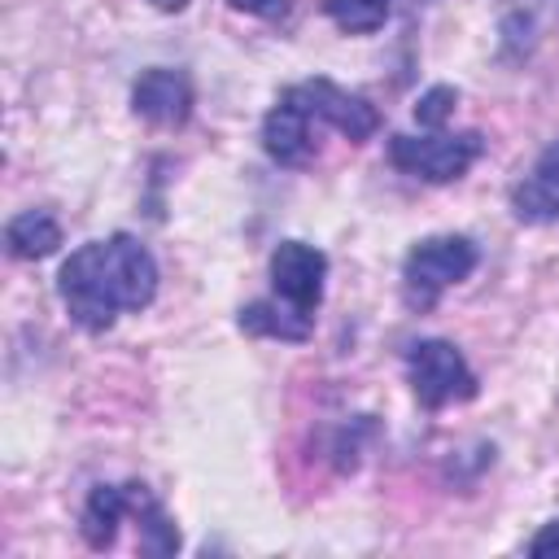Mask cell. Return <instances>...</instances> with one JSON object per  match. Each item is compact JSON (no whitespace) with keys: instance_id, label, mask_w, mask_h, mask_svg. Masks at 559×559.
<instances>
[{"instance_id":"6da1fadb","label":"cell","mask_w":559,"mask_h":559,"mask_svg":"<svg viewBox=\"0 0 559 559\" xmlns=\"http://www.w3.org/2000/svg\"><path fill=\"white\" fill-rule=\"evenodd\" d=\"M57 293L79 328H87V332L114 328L122 306H118L109 271H105V240H87L66 258V266L57 275Z\"/></svg>"},{"instance_id":"7a4b0ae2","label":"cell","mask_w":559,"mask_h":559,"mask_svg":"<svg viewBox=\"0 0 559 559\" xmlns=\"http://www.w3.org/2000/svg\"><path fill=\"white\" fill-rule=\"evenodd\" d=\"M476 266V245L467 236H432L419 240L406 262H402V280H406V301L411 306H432L441 288L467 280Z\"/></svg>"},{"instance_id":"3957f363","label":"cell","mask_w":559,"mask_h":559,"mask_svg":"<svg viewBox=\"0 0 559 559\" xmlns=\"http://www.w3.org/2000/svg\"><path fill=\"white\" fill-rule=\"evenodd\" d=\"M406 371H411L415 397L428 411H441L450 402L476 397V376H472L467 358L450 341H415L406 349Z\"/></svg>"},{"instance_id":"277c9868","label":"cell","mask_w":559,"mask_h":559,"mask_svg":"<svg viewBox=\"0 0 559 559\" xmlns=\"http://www.w3.org/2000/svg\"><path fill=\"white\" fill-rule=\"evenodd\" d=\"M480 157V131H463V135H393L389 140V162L415 179L428 183H450L459 179L472 162Z\"/></svg>"},{"instance_id":"5b68a950","label":"cell","mask_w":559,"mask_h":559,"mask_svg":"<svg viewBox=\"0 0 559 559\" xmlns=\"http://www.w3.org/2000/svg\"><path fill=\"white\" fill-rule=\"evenodd\" d=\"M284 100H293L301 114H310V118L336 127L345 140H367V135H376V127H380L376 105H371L367 96H358V92L336 87L332 79H306V83L288 87Z\"/></svg>"},{"instance_id":"8992f818","label":"cell","mask_w":559,"mask_h":559,"mask_svg":"<svg viewBox=\"0 0 559 559\" xmlns=\"http://www.w3.org/2000/svg\"><path fill=\"white\" fill-rule=\"evenodd\" d=\"M323 280H328V258L323 249L306 245V240H284L271 253V288L275 297L301 306V310H319L323 301Z\"/></svg>"},{"instance_id":"52a82bcc","label":"cell","mask_w":559,"mask_h":559,"mask_svg":"<svg viewBox=\"0 0 559 559\" xmlns=\"http://www.w3.org/2000/svg\"><path fill=\"white\" fill-rule=\"evenodd\" d=\"M105 271H109V284H114V297H118L122 310L153 306V297H157V262L135 236L118 231V236L105 240Z\"/></svg>"},{"instance_id":"ba28073f","label":"cell","mask_w":559,"mask_h":559,"mask_svg":"<svg viewBox=\"0 0 559 559\" xmlns=\"http://www.w3.org/2000/svg\"><path fill=\"white\" fill-rule=\"evenodd\" d=\"M131 109L144 118V122H157V127H183L188 114H192V83L183 70H166V66H153L135 79L131 87Z\"/></svg>"},{"instance_id":"9c48e42d","label":"cell","mask_w":559,"mask_h":559,"mask_svg":"<svg viewBox=\"0 0 559 559\" xmlns=\"http://www.w3.org/2000/svg\"><path fill=\"white\" fill-rule=\"evenodd\" d=\"M262 148L280 162V166H301L314 148L310 140V114H301L293 100L280 96V105L262 118Z\"/></svg>"},{"instance_id":"30bf717a","label":"cell","mask_w":559,"mask_h":559,"mask_svg":"<svg viewBox=\"0 0 559 559\" xmlns=\"http://www.w3.org/2000/svg\"><path fill=\"white\" fill-rule=\"evenodd\" d=\"M314 328V314L275 297V301H253L240 310V332L249 336H280V341H306Z\"/></svg>"},{"instance_id":"8fae6325","label":"cell","mask_w":559,"mask_h":559,"mask_svg":"<svg viewBox=\"0 0 559 559\" xmlns=\"http://www.w3.org/2000/svg\"><path fill=\"white\" fill-rule=\"evenodd\" d=\"M127 507H131L127 485H96V489L87 493V502H83V515H79V533H83V542H87L92 550L114 546Z\"/></svg>"},{"instance_id":"7c38bea8","label":"cell","mask_w":559,"mask_h":559,"mask_svg":"<svg viewBox=\"0 0 559 559\" xmlns=\"http://www.w3.org/2000/svg\"><path fill=\"white\" fill-rule=\"evenodd\" d=\"M4 245H9L13 258L39 262V258L57 253V245H61V227H57V218L44 214V210H22V214L9 218V227H4Z\"/></svg>"},{"instance_id":"4fadbf2b","label":"cell","mask_w":559,"mask_h":559,"mask_svg":"<svg viewBox=\"0 0 559 559\" xmlns=\"http://www.w3.org/2000/svg\"><path fill=\"white\" fill-rule=\"evenodd\" d=\"M127 498H131V507H135V515H140V550L153 555V559L175 555V550H179V528H175V520L144 493V485H127Z\"/></svg>"},{"instance_id":"5bb4252c","label":"cell","mask_w":559,"mask_h":559,"mask_svg":"<svg viewBox=\"0 0 559 559\" xmlns=\"http://www.w3.org/2000/svg\"><path fill=\"white\" fill-rule=\"evenodd\" d=\"M323 9H328V17H332L341 31L367 35V31H376V26L384 22L389 0H323Z\"/></svg>"},{"instance_id":"9a60e30c","label":"cell","mask_w":559,"mask_h":559,"mask_svg":"<svg viewBox=\"0 0 559 559\" xmlns=\"http://www.w3.org/2000/svg\"><path fill=\"white\" fill-rule=\"evenodd\" d=\"M511 205H515V218L520 223H555L559 218V197L537 183V179H524L511 188Z\"/></svg>"},{"instance_id":"2e32d148","label":"cell","mask_w":559,"mask_h":559,"mask_svg":"<svg viewBox=\"0 0 559 559\" xmlns=\"http://www.w3.org/2000/svg\"><path fill=\"white\" fill-rule=\"evenodd\" d=\"M454 105H459V92L450 83H437V87H428L415 100V122L428 127V131H437V127H445V118L454 114Z\"/></svg>"},{"instance_id":"e0dca14e","label":"cell","mask_w":559,"mask_h":559,"mask_svg":"<svg viewBox=\"0 0 559 559\" xmlns=\"http://www.w3.org/2000/svg\"><path fill=\"white\" fill-rule=\"evenodd\" d=\"M533 179L546 183V188L559 197V140L542 148V157H537V166H533Z\"/></svg>"},{"instance_id":"ac0fdd59","label":"cell","mask_w":559,"mask_h":559,"mask_svg":"<svg viewBox=\"0 0 559 559\" xmlns=\"http://www.w3.org/2000/svg\"><path fill=\"white\" fill-rule=\"evenodd\" d=\"M227 4L240 13H253V17H284L288 13V0H227Z\"/></svg>"},{"instance_id":"d6986e66","label":"cell","mask_w":559,"mask_h":559,"mask_svg":"<svg viewBox=\"0 0 559 559\" xmlns=\"http://www.w3.org/2000/svg\"><path fill=\"white\" fill-rule=\"evenodd\" d=\"M528 555H537V559H546V555H559V520L555 524H546L533 542H528Z\"/></svg>"},{"instance_id":"ffe728a7","label":"cell","mask_w":559,"mask_h":559,"mask_svg":"<svg viewBox=\"0 0 559 559\" xmlns=\"http://www.w3.org/2000/svg\"><path fill=\"white\" fill-rule=\"evenodd\" d=\"M153 4H157V9H166V13H170V9H183V4H188V0H153Z\"/></svg>"}]
</instances>
